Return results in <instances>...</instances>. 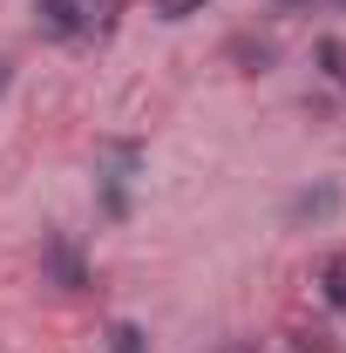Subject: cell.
Returning a JSON list of instances; mask_svg holds the SVG:
<instances>
[{"label": "cell", "instance_id": "1", "mask_svg": "<svg viewBox=\"0 0 346 353\" xmlns=\"http://www.w3.org/2000/svg\"><path fill=\"white\" fill-rule=\"evenodd\" d=\"M41 272L54 279V285H61V292H82V285H88L82 252H75V245H68L61 231H48V238H41Z\"/></svg>", "mask_w": 346, "mask_h": 353}, {"label": "cell", "instance_id": "2", "mask_svg": "<svg viewBox=\"0 0 346 353\" xmlns=\"http://www.w3.org/2000/svg\"><path fill=\"white\" fill-rule=\"evenodd\" d=\"M34 28L48 41H82L88 34V7L82 0H34Z\"/></svg>", "mask_w": 346, "mask_h": 353}, {"label": "cell", "instance_id": "3", "mask_svg": "<svg viewBox=\"0 0 346 353\" xmlns=\"http://www.w3.org/2000/svg\"><path fill=\"white\" fill-rule=\"evenodd\" d=\"M340 204H346L340 183H305V190H292V204H285V224H326V218H340Z\"/></svg>", "mask_w": 346, "mask_h": 353}, {"label": "cell", "instance_id": "4", "mask_svg": "<svg viewBox=\"0 0 346 353\" xmlns=\"http://www.w3.org/2000/svg\"><path fill=\"white\" fill-rule=\"evenodd\" d=\"M224 54H231L245 75H265V68L278 61V48H272V41H258V34H231V48H224Z\"/></svg>", "mask_w": 346, "mask_h": 353}, {"label": "cell", "instance_id": "5", "mask_svg": "<svg viewBox=\"0 0 346 353\" xmlns=\"http://www.w3.org/2000/svg\"><path fill=\"white\" fill-rule=\"evenodd\" d=\"M312 54H319V75H326L333 88H346V41H340V34H319Z\"/></svg>", "mask_w": 346, "mask_h": 353}, {"label": "cell", "instance_id": "6", "mask_svg": "<svg viewBox=\"0 0 346 353\" xmlns=\"http://www.w3.org/2000/svg\"><path fill=\"white\" fill-rule=\"evenodd\" d=\"M319 292H326V306H333V312L346 319V252L319 265Z\"/></svg>", "mask_w": 346, "mask_h": 353}, {"label": "cell", "instance_id": "7", "mask_svg": "<svg viewBox=\"0 0 346 353\" xmlns=\"http://www.w3.org/2000/svg\"><path fill=\"white\" fill-rule=\"evenodd\" d=\"M109 353H150V333L136 319H109Z\"/></svg>", "mask_w": 346, "mask_h": 353}, {"label": "cell", "instance_id": "8", "mask_svg": "<svg viewBox=\"0 0 346 353\" xmlns=\"http://www.w3.org/2000/svg\"><path fill=\"white\" fill-rule=\"evenodd\" d=\"M150 14L156 21H190V14H204V0H150Z\"/></svg>", "mask_w": 346, "mask_h": 353}, {"label": "cell", "instance_id": "9", "mask_svg": "<svg viewBox=\"0 0 346 353\" xmlns=\"http://www.w3.org/2000/svg\"><path fill=\"white\" fill-rule=\"evenodd\" d=\"M292 353H333L326 333H292Z\"/></svg>", "mask_w": 346, "mask_h": 353}, {"label": "cell", "instance_id": "10", "mask_svg": "<svg viewBox=\"0 0 346 353\" xmlns=\"http://www.w3.org/2000/svg\"><path fill=\"white\" fill-rule=\"evenodd\" d=\"M299 7H319V0H272V14H299Z\"/></svg>", "mask_w": 346, "mask_h": 353}, {"label": "cell", "instance_id": "11", "mask_svg": "<svg viewBox=\"0 0 346 353\" xmlns=\"http://www.w3.org/2000/svg\"><path fill=\"white\" fill-rule=\"evenodd\" d=\"M7 88H14V61L0 54V95H7Z\"/></svg>", "mask_w": 346, "mask_h": 353}, {"label": "cell", "instance_id": "12", "mask_svg": "<svg viewBox=\"0 0 346 353\" xmlns=\"http://www.w3.org/2000/svg\"><path fill=\"white\" fill-rule=\"evenodd\" d=\"M217 353H258V340H231V347H217Z\"/></svg>", "mask_w": 346, "mask_h": 353}, {"label": "cell", "instance_id": "13", "mask_svg": "<svg viewBox=\"0 0 346 353\" xmlns=\"http://www.w3.org/2000/svg\"><path fill=\"white\" fill-rule=\"evenodd\" d=\"M319 7H340V14H346V0H319Z\"/></svg>", "mask_w": 346, "mask_h": 353}]
</instances>
